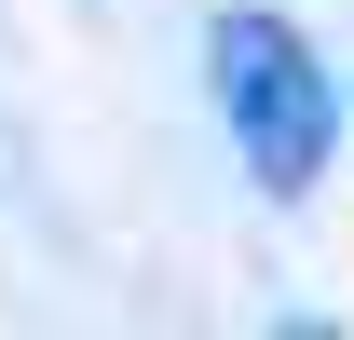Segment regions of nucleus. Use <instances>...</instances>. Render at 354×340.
Masks as SVG:
<instances>
[{"label":"nucleus","instance_id":"obj_1","mask_svg":"<svg viewBox=\"0 0 354 340\" xmlns=\"http://www.w3.org/2000/svg\"><path fill=\"white\" fill-rule=\"evenodd\" d=\"M205 82H218V123L245 150V177H259L272 205H300L313 177H327V136H341V95L313 68V41L286 14H245L232 0L218 28H205Z\"/></svg>","mask_w":354,"mask_h":340}]
</instances>
